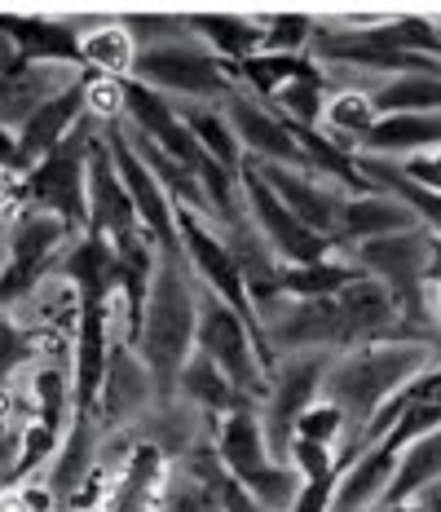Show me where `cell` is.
Segmentation results:
<instances>
[{"mask_svg":"<svg viewBox=\"0 0 441 512\" xmlns=\"http://www.w3.org/2000/svg\"><path fill=\"white\" fill-rule=\"evenodd\" d=\"M358 265L344 252H331L314 265H283V279H278V292L292 296V301H318V296H336L349 279H358Z\"/></svg>","mask_w":441,"mask_h":512,"instance_id":"29","label":"cell"},{"mask_svg":"<svg viewBox=\"0 0 441 512\" xmlns=\"http://www.w3.org/2000/svg\"><path fill=\"white\" fill-rule=\"evenodd\" d=\"M75 62H80L84 76L128 80L137 62V45L120 18H98L93 27H80V36H75Z\"/></svg>","mask_w":441,"mask_h":512,"instance_id":"22","label":"cell"},{"mask_svg":"<svg viewBox=\"0 0 441 512\" xmlns=\"http://www.w3.org/2000/svg\"><path fill=\"white\" fill-rule=\"evenodd\" d=\"M322 102H327V80H322V71H318V76L283 84V89L270 98V106L278 111V120H287L292 128H318Z\"/></svg>","mask_w":441,"mask_h":512,"instance_id":"30","label":"cell"},{"mask_svg":"<svg viewBox=\"0 0 441 512\" xmlns=\"http://www.w3.org/2000/svg\"><path fill=\"white\" fill-rule=\"evenodd\" d=\"M0 486H5V482H0Z\"/></svg>","mask_w":441,"mask_h":512,"instance_id":"40","label":"cell"},{"mask_svg":"<svg viewBox=\"0 0 441 512\" xmlns=\"http://www.w3.org/2000/svg\"><path fill=\"white\" fill-rule=\"evenodd\" d=\"M98 442H102V429L93 415H75L67 424V433H62L58 451H53V460L45 468V486L58 495V504H67L84 477L98 468Z\"/></svg>","mask_w":441,"mask_h":512,"instance_id":"20","label":"cell"},{"mask_svg":"<svg viewBox=\"0 0 441 512\" xmlns=\"http://www.w3.org/2000/svg\"><path fill=\"white\" fill-rule=\"evenodd\" d=\"M155 402H159L155 380H150L146 362L133 354V345H111L102 384H98V402H93V420H98V429L102 433L137 429Z\"/></svg>","mask_w":441,"mask_h":512,"instance_id":"10","label":"cell"},{"mask_svg":"<svg viewBox=\"0 0 441 512\" xmlns=\"http://www.w3.org/2000/svg\"><path fill=\"white\" fill-rule=\"evenodd\" d=\"M0 512H31V504L18 486H0Z\"/></svg>","mask_w":441,"mask_h":512,"instance_id":"36","label":"cell"},{"mask_svg":"<svg viewBox=\"0 0 441 512\" xmlns=\"http://www.w3.org/2000/svg\"><path fill=\"white\" fill-rule=\"evenodd\" d=\"M190 18V31L203 40V49L212 53V58H221L225 67H239V62L256 58L265 45L261 36V18L252 14H186Z\"/></svg>","mask_w":441,"mask_h":512,"instance_id":"24","label":"cell"},{"mask_svg":"<svg viewBox=\"0 0 441 512\" xmlns=\"http://www.w3.org/2000/svg\"><path fill=\"white\" fill-rule=\"evenodd\" d=\"M102 146L111 155L115 173H120L128 199H133V212H137V226L150 234V243L159 248V256H181V243H177V208L172 199L164 195V186L155 181V173L142 164V155L133 151V142L124 137L120 124L102 128Z\"/></svg>","mask_w":441,"mask_h":512,"instance_id":"7","label":"cell"},{"mask_svg":"<svg viewBox=\"0 0 441 512\" xmlns=\"http://www.w3.org/2000/svg\"><path fill=\"white\" fill-rule=\"evenodd\" d=\"M14 164H18V133L0 128V173H14Z\"/></svg>","mask_w":441,"mask_h":512,"instance_id":"35","label":"cell"},{"mask_svg":"<svg viewBox=\"0 0 441 512\" xmlns=\"http://www.w3.org/2000/svg\"><path fill=\"white\" fill-rule=\"evenodd\" d=\"M261 407H243L230 411L212 424V451L225 464V473L239 477V482H256L274 460H270V446H265V429H261Z\"/></svg>","mask_w":441,"mask_h":512,"instance_id":"18","label":"cell"},{"mask_svg":"<svg viewBox=\"0 0 441 512\" xmlns=\"http://www.w3.org/2000/svg\"><path fill=\"white\" fill-rule=\"evenodd\" d=\"M331 301H336L340 318H344L349 349L375 345V340H406L402 336V314H397V301L389 296V287H380L375 279H367V274L349 279Z\"/></svg>","mask_w":441,"mask_h":512,"instance_id":"15","label":"cell"},{"mask_svg":"<svg viewBox=\"0 0 441 512\" xmlns=\"http://www.w3.org/2000/svg\"><path fill=\"white\" fill-rule=\"evenodd\" d=\"M168 477H172V460L155 442L137 437L128 460L111 473V486H106V499L98 512H159Z\"/></svg>","mask_w":441,"mask_h":512,"instance_id":"14","label":"cell"},{"mask_svg":"<svg viewBox=\"0 0 441 512\" xmlns=\"http://www.w3.org/2000/svg\"><path fill=\"white\" fill-rule=\"evenodd\" d=\"M84 71L75 62H31L9 40H0V128L18 133L49 98L75 89Z\"/></svg>","mask_w":441,"mask_h":512,"instance_id":"6","label":"cell"},{"mask_svg":"<svg viewBox=\"0 0 441 512\" xmlns=\"http://www.w3.org/2000/svg\"><path fill=\"white\" fill-rule=\"evenodd\" d=\"M80 84L67 89V93H58V98H49L23 128H18V164H14L18 177H27L40 159H49L75 133V128L89 120V115H84V89Z\"/></svg>","mask_w":441,"mask_h":512,"instance_id":"16","label":"cell"},{"mask_svg":"<svg viewBox=\"0 0 441 512\" xmlns=\"http://www.w3.org/2000/svg\"><path fill=\"white\" fill-rule=\"evenodd\" d=\"M247 168L274 190V199L292 212L305 230L322 234V239H336L344 190H336L331 181H322L314 173H305V168H274V164H247Z\"/></svg>","mask_w":441,"mask_h":512,"instance_id":"12","label":"cell"},{"mask_svg":"<svg viewBox=\"0 0 441 512\" xmlns=\"http://www.w3.org/2000/svg\"><path fill=\"white\" fill-rule=\"evenodd\" d=\"M177 115H181V124H186V133L195 137V146L212 159V164H221L225 173H234V177L243 173V164H247V159H243V146H239V137H234V128H230V120H225L221 106L181 102Z\"/></svg>","mask_w":441,"mask_h":512,"instance_id":"27","label":"cell"},{"mask_svg":"<svg viewBox=\"0 0 441 512\" xmlns=\"http://www.w3.org/2000/svg\"><path fill=\"white\" fill-rule=\"evenodd\" d=\"M406 230H424L411 208L397 204L393 195H380V190H362V195H344L340 226H336L331 248L344 252V248H353V243L389 239V234H406Z\"/></svg>","mask_w":441,"mask_h":512,"instance_id":"17","label":"cell"},{"mask_svg":"<svg viewBox=\"0 0 441 512\" xmlns=\"http://www.w3.org/2000/svg\"><path fill=\"white\" fill-rule=\"evenodd\" d=\"M84 186H89V230H98L106 243H124V239H133V234H142L133 199H128L124 181L102 146V133L93 137L89 155H84Z\"/></svg>","mask_w":441,"mask_h":512,"instance_id":"13","label":"cell"},{"mask_svg":"<svg viewBox=\"0 0 441 512\" xmlns=\"http://www.w3.org/2000/svg\"><path fill=\"white\" fill-rule=\"evenodd\" d=\"M177 243H181V261L195 274V283L208 296H217L230 309H239L243 318H252V301H247V283L234 265L230 248L221 239V226L208 217H195V212H177ZM256 323V318H252Z\"/></svg>","mask_w":441,"mask_h":512,"instance_id":"8","label":"cell"},{"mask_svg":"<svg viewBox=\"0 0 441 512\" xmlns=\"http://www.w3.org/2000/svg\"><path fill=\"white\" fill-rule=\"evenodd\" d=\"M128 80H137V84H146V89L164 93L172 106H181V102L221 106L234 89H239L234 67H225L221 58H212L195 31H190V36H181V40H164V45L137 49L133 76H128Z\"/></svg>","mask_w":441,"mask_h":512,"instance_id":"3","label":"cell"},{"mask_svg":"<svg viewBox=\"0 0 441 512\" xmlns=\"http://www.w3.org/2000/svg\"><path fill=\"white\" fill-rule=\"evenodd\" d=\"M261 53H278V58H300L314 40V14H265L261 18Z\"/></svg>","mask_w":441,"mask_h":512,"instance_id":"31","label":"cell"},{"mask_svg":"<svg viewBox=\"0 0 441 512\" xmlns=\"http://www.w3.org/2000/svg\"><path fill=\"white\" fill-rule=\"evenodd\" d=\"M195 349L212 367H221V376L252 398L261 407L265 398V371H270V358L261 349V336H256V323L243 318L239 309H230L217 296L199 292V327H195Z\"/></svg>","mask_w":441,"mask_h":512,"instance_id":"4","label":"cell"},{"mask_svg":"<svg viewBox=\"0 0 441 512\" xmlns=\"http://www.w3.org/2000/svg\"><path fill=\"white\" fill-rule=\"evenodd\" d=\"M239 186H243L247 221H252L256 234L265 239V248L278 256V265H314V261H322V256L336 252V248H331V239H322V234L300 226L292 212H287L274 199V190L265 186V181L256 177L247 164H243V173H239Z\"/></svg>","mask_w":441,"mask_h":512,"instance_id":"9","label":"cell"},{"mask_svg":"<svg viewBox=\"0 0 441 512\" xmlns=\"http://www.w3.org/2000/svg\"><path fill=\"white\" fill-rule=\"evenodd\" d=\"M375 115H441V76H389L371 89Z\"/></svg>","mask_w":441,"mask_h":512,"instance_id":"28","label":"cell"},{"mask_svg":"<svg viewBox=\"0 0 441 512\" xmlns=\"http://www.w3.org/2000/svg\"><path fill=\"white\" fill-rule=\"evenodd\" d=\"M437 482H441V429H433L428 437H419V442L397 451V464H393V477H389V490H384L380 508L415 504V499Z\"/></svg>","mask_w":441,"mask_h":512,"instance_id":"26","label":"cell"},{"mask_svg":"<svg viewBox=\"0 0 441 512\" xmlns=\"http://www.w3.org/2000/svg\"><path fill=\"white\" fill-rule=\"evenodd\" d=\"M331 358L336 354H283L265 371V398H261V411L256 415H261L265 446H270L274 464H287V446H292L296 420L322 398Z\"/></svg>","mask_w":441,"mask_h":512,"instance_id":"5","label":"cell"},{"mask_svg":"<svg viewBox=\"0 0 441 512\" xmlns=\"http://www.w3.org/2000/svg\"><path fill=\"white\" fill-rule=\"evenodd\" d=\"M406 173V181H415L419 190H428V195H441V146L437 151H424V155H411L397 164Z\"/></svg>","mask_w":441,"mask_h":512,"instance_id":"34","label":"cell"},{"mask_svg":"<svg viewBox=\"0 0 441 512\" xmlns=\"http://www.w3.org/2000/svg\"><path fill=\"white\" fill-rule=\"evenodd\" d=\"M375 512H419L415 504H397V508H375Z\"/></svg>","mask_w":441,"mask_h":512,"instance_id":"39","label":"cell"},{"mask_svg":"<svg viewBox=\"0 0 441 512\" xmlns=\"http://www.w3.org/2000/svg\"><path fill=\"white\" fill-rule=\"evenodd\" d=\"M172 398L186 402L190 411H199L208 424H217L221 415H230V411L256 407V402H252V398H243V393L221 376V367H212V362L203 358L199 349L186 358V367L177 371V384H172Z\"/></svg>","mask_w":441,"mask_h":512,"instance_id":"19","label":"cell"},{"mask_svg":"<svg viewBox=\"0 0 441 512\" xmlns=\"http://www.w3.org/2000/svg\"><path fill=\"white\" fill-rule=\"evenodd\" d=\"M225 120H230L234 137H239L243 146V159L247 164H274V168H305V159H300V146H296V133L287 120H278L274 106H265L261 98H252V93L234 89L230 98L221 102Z\"/></svg>","mask_w":441,"mask_h":512,"instance_id":"11","label":"cell"},{"mask_svg":"<svg viewBox=\"0 0 441 512\" xmlns=\"http://www.w3.org/2000/svg\"><path fill=\"white\" fill-rule=\"evenodd\" d=\"M84 115L98 128H111L124 120V80H106V76H84Z\"/></svg>","mask_w":441,"mask_h":512,"instance_id":"33","label":"cell"},{"mask_svg":"<svg viewBox=\"0 0 441 512\" xmlns=\"http://www.w3.org/2000/svg\"><path fill=\"white\" fill-rule=\"evenodd\" d=\"M437 362H441L437 340H375V345L344 349V354L331 358L322 398L336 402L344 411V424H349V433H344V442H340V464L349 460L353 442H358V433L371 424V415L380 411L402 384L433 371Z\"/></svg>","mask_w":441,"mask_h":512,"instance_id":"1","label":"cell"},{"mask_svg":"<svg viewBox=\"0 0 441 512\" xmlns=\"http://www.w3.org/2000/svg\"><path fill=\"white\" fill-rule=\"evenodd\" d=\"M199 292L203 287L195 283V274L186 270L181 256H159L155 279H150L146 301H142V318H137V336H133V354L146 362L159 402L172 398L177 371L195 354Z\"/></svg>","mask_w":441,"mask_h":512,"instance_id":"2","label":"cell"},{"mask_svg":"<svg viewBox=\"0 0 441 512\" xmlns=\"http://www.w3.org/2000/svg\"><path fill=\"white\" fill-rule=\"evenodd\" d=\"M393 464H397V455L380 451V446L353 455V460L344 464V473H336L327 512H375L380 499H384V490H389Z\"/></svg>","mask_w":441,"mask_h":512,"instance_id":"21","label":"cell"},{"mask_svg":"<svg viewBox=\"0 0 441 512\" xmlns=\"http://www.w3.org/2000/svg\"><path fill=\"white\" fill-rule=\"evenodd\" d=\"M441 146V115H380L371 137L362 142L358 155L371 159H411Z\"/></svg>","mask_w":441,"mask_h":512,"instance_id":"23","label":"cell"},{"mask_svg":"<svg viewBox=\"0 0 441 512\" xmlns=\"http://www.w3.org/2000/svg\"><path fill=\"white\" fill-rule=\"evenodd\" d=\"M437 283H441V239H433V256H428V274H424V287Z\"/></svg>","mask_w":441,"mask_h":512,"instance_id":"37","label":"cell"},{"mask_svg":"<svg viewBox=\"0 0 441 512\" xmlns=\"http://www.w3.org/2000/svg\"><path fill=\"white\" fill-rule=\"evenodd\" d=\"M375 120H380V115H375V106H371V93H362V89H327L318 133L327 137L331 146H340L344 155H358L362 142L371 137Z\"/></svg>","mask_w":441,"mask_h":512,"instance_id":"25","label":"cell"},{"mask_svg":"<svg viewBox=\"0 0 441 512\" xmlns=\"http://www.w3.org/2000/svg\"><path fill=\"white\" fill-rule=\"evenodd\" d=\"M424 301H428V318H433V327L441 332V283H437V287H428Z\"/></svg>","mask_w":441,"mask_h":512,"instance_id":"38","label":"cell"},{"mask_svg":"<svg viewBox=\"0 0 441 512\" xmlns=\"http://www.w3.org/2000/svg\"><path fill=\"white\" fill-rule=\"evenodd\" d=\"M344 433H349V424H344V411L336 407V402L318 398L314 407H309V411L296 420V433H292V437H300V442H314V446H331V451H340Z\"/></svg>","mask_w":441,"mask_h":512,"instance_id":"32","label":"cell"}]
</instances>
